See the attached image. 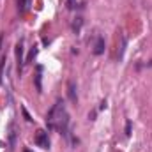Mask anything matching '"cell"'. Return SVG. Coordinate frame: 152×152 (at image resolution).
<instances>
[{
	"label": "cell",
	"mask_w": 152,
	"mask_h": 152,
	"mask_svg": "<svg viewBox=\"0 0 152 152\" xmlns=\"http://www.w3.org/2000/svg\"><path fill=\"white\" fill-rule=\"evenodd\" d=\"M46 126L48 129H55L62 134H67V126H69V113L64 104V101H57L51 110L46 115Z\"/></svg>",
	"instance_id": "obj_1"
},
{
	"label": "cell",
	"mask_w": 152,
	"mask_h": 152,
	"mask_svg": "<svg viewBox=\"0 0 152 152\" xmlns=\"http://www.w3.org/2000/svg\"><path fill=\"white\" fill-rule=\"evenodd\" d=\"M36 145L41 147V149H50V140H48V133L44 129H39L36 133Z\"/></svg>",
	"instance_id": "obj_2"
},
{
	"label": "cell",
	"mask_w": 152,
	"mask_h": 152,
	"mask_svg": "<svg viewBox=\"0 0 152 152\" xmlns=\"http://www.w3.org/2000/svg\"><path fill=\"white\" fill-rule=\"evenodd\" d=\"M9 142H7V147H9V152L14 151V145H16V124L11 122L9 124Z\"/></svg>",
	"instance_id": "obj_3"
},
{
	"label": "cell",
	"mask_w": 152,
	"mask_h": 152,
	"mask_svg": "<svg viewBox=\"0 0 152 152\" xmlns=\"http://www.w3.org/2000/svg\"><path fill=\"white\" fill-rule=\"evenodd\" d=\"M124 50H126V36L122 32H118V39H117V58L120 60L124 57Z\"/></svg>",
	"instance_id": "obj_4"
},
{
	"label": "cell",
	"mask_w": 152,
	"mask_h": 152,
	"mask_svg": "<svg viewBox=\"0 0 152 152\" xmlns=\"http://www.w3.org/2000/svg\"><path fill=\"white\" fill-rule=\"evenodd\" d=\"M16 60H18V69H21L23 64H25V58H23V42L21 41L16 44Z\"/></svg>",
	"instance_id": "obj_5"
},
{
	"label": "cell",
	"mask_w": 152,
	"mask_h": 152,
	"mask_svg": "<svg viewBox=\"0 0 152 152\" xmlns=\"http://www.w3.org/2000/svg\"><path fill=\"white\" fill-rule=\"evenodd\" d=\"M67 96H69V99H71L73 103H78V94H76L75 81H69V83H67Z\"/></svg>",
	"instance_id": "obj_6"
},
{
	"label": "cell",
	"mask_w": 152,
	"mask_h": 152,
	"mask_svg": "<svg viewBox=\"0 0 152 152\" xmlns=\"http://www.w3.org/2000/svg\"><path fill=\"white\" fill-rule=\"evenodd\" d=\"M103 51H104V39L99 36L96 39V44H94V55H101Z\"/></svg>",
	"instance_id": "obj_7"
},
{
	"label": "cell",
	"mask_w": 152,
	"mask_h": 152,
	"mask_svg": "<svg viewBox=\"0 0 152 152\" xmlns=\"http://www.w3.org/2000/svg\"><path fill=\"white\" fill-rule=\"evenodd\" d=\"M36 71H37V73H36V88H37V92L41 94V92H42V85H41V71H42V67L37 66Z\"/></svg>",
	"instance_id": "obj_8"
},
{
	"label": "cell",
	"mask_w": 152,
	"mask_h": 152,
	"mask_svg": "<svg viewBox=\"0 0 152 152\" xmlns=\"http://www.w3.org/2000/svg\"><path fill=\"white\" fill-rule=\"evenodd\" d=\"M28 4H30V0H18V11L20 12H25L28 9Z\"/></svg>",
	"instance_id": "obj_9"
},
{
	"label": "cell",
	"mask_w": 152,
	"mask_h": 152,
	"mask_svg": "<svg viewBox=\"0 0 152 152\" xmlns=\"http://www.w3.org/2000/svg\"><path fill=\"white\" fill-rule=\"evenodd\" d=\"M36 53H37V48H36V46H34V48H32V50H30V55H28V58H27V62H30V60H32V58H34V57H36Z\"/></svg>",
	"instance_id": "obj_10"
},
{
	"label": "cell",
	"mask_w": 152,
	"mask_h": 152,
	"mask_svg": "<svg viewBox=\"0 0 152 152\" xmlns=\"http://www.w3.org/2000/svg\"><path fill=\"white\" fill-rule=\"evenodd\" d=\"M21 112H23V115H25V118H27V120H28V122H32V120H34V118H32V117H30V115H28V112H27V108H25V106H23V108H21Z\"/></svg>",
	"instance_id": "obj_11"
},
{
	"label": "cell",
	"mask_w": 152,
	"mask_h": 152,
	"mask_svg": "<svg viewBox=\"0 0 152 152\" xmlns=\"http://www.w3.org/2000/svg\"><path fill=\"white\" fill-rule=\"evenodd\" d=\"M126 136H131V122H126Z\"/></svg>",
	"instance_id": "obj_12"
},
{
	"label": "cell",
	"mask_w": 152,
	"mask_h": 152,
	"mask_svg": "<svg viewBox=\"0 0 152 152\" xmlns=\"http://www.w3.org/2000/svg\"><path fill=\"white\" fill-rule=\"evenodd\" d=\"M4 64H5V57H2V60H0V80H2V71H4Z\"/></svg>",
	"instance_id": "obj_13"
},
{
	"label": "cell",
	"mask_w": 152,
	"mask_h": 152,
	"mask_svg": "<svg viewBox=\"0 0 152 152\" xmlns=\"http://www.w3.org/2000/svg\"><path fill=\"white\" fill-rule=\"evenodd\" d=\"M2 41H4V36H0V50H2Z\"/></svg>",
	"instance_id": "obj_14"
},
{
	"label": "cell",
	"mask_w": 152,
	"mask_h": 152,
	"mask_svg": "<svg viewBox=\"0 0 152 152\" xmlns=\"http://www.w3.org/2000/svg\"><path fill=\"white\" fill-rule=\"evenodd\" d=\"M23 152H32V151H28V149H27V151H23Z\"/></svg>",
	"instance_id": "obj_15"
}]
</instances>
